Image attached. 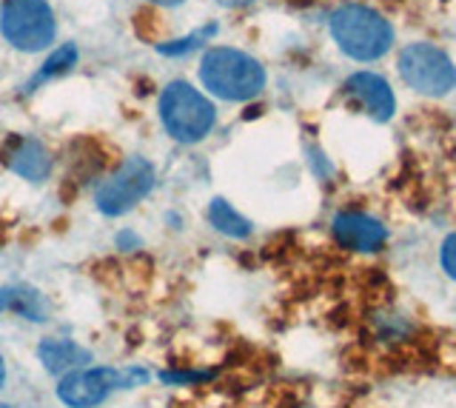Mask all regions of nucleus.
Here are the masks:
<instances>
[{
    "instance_id": "f257e3e1",
    "label": "nucleus",
    "mask_w": 456,
    "mask_h": 408,
    "mask_svg": "<svg viewBox=\"0 0 456 408\" xmlns=\"http://www.w3.org/2000/svg\"><path fill=\"white\" fill-rule=\"evenodd\" d=\"M200 80L220 101L242 103L265 89V69L260 66V61H254L246 52L217 46L203 54Z\"/></svg>"
},
{
    "instance_id": "f03ea898",
    "label": "nucleus",
    "mask_w": 456,
    "mask_h": 408,
    "mask_svg": "<svg viewBox=\"0 0 456 408\" xmlns=\"http://www.w3.org/2000/svg\"><path fill=\"white\" fill-rule=\"evenodd\" d=\"M331 35L337 46L354 61H377L394 44V29L379 12L368 6H342L331 15Z\"/></svg>"
},
{
    "instance_id": "7ed1b4c3",
    "label": "nucleus",
    "mask_w": 456,
    "mask_h": 408,
    "mask_svg": "<svg viewBox=\"0 0 456 408\" xmlns=\"http://www.w3.org/2000/svg\"><path fill=\"white\" fill-rule=\"evenodd\" d=\"M160 120L168 137H175L177 143H197L214 129L217 111L203 92L175 80L160 94Z\"/></svg>"
},
{
    "instance_id": "20e7f679",
    "label": "nucleus",
    "mask_w": 456,
    "mask_h": 408,
    "mask_svg": "<svg viewBox=\"0 0 456 408\" xmlns=\"http://www.w3.org/2000/svg\"><path fill=\"white\" fill-rule=\"evenodd\" d=\"M149 374L142 369H77L57 383V400L69 408H94L103 400H109L114 391L134 388L137 383H146Z\"/></svg>"
},
{
    "instance_id": "39448f33",
    "label": "nucleus",
    "mask_w": 456,
    "mask_h": 408,
    "mask_svg": "<svg viewBox=\"0 0 456 408\" xmlns=\"http://www.w3.org/2000/svg\"><path fill=\"white\" fill-rule=\"evenodd\" d=\"M0 29L14 49L37 52L54 40V15L46 0H6L0 9Z\"/></svg>"
},
{
    "instance_id": "423d86ee",
    "label": "nucleus",
    "mask_w": 456,
    "mask_h": 408,
    "mask_svg": "<svg viewBox=\"0 0 456 408\" xmlns=\"http://www.w3.org/2000/svg\"><path fill=\"white\" fill-rule=\"evenodd\" d=\"M399 75L413 92L442 97L456 86V66L431 44H411L399 52Z\"/></svg>"
},
{
    "instance_id": "0eeeda50",
    "label": "nucleus",
    "mask_w": 456,
    "mask_h": 408,
    "mask_svg": "<svg viewBox=\"0 0 456 408\" xmlns=\"http://www.w3.org/2000/svg\"><path fill=\"white\" fill-rule=\"evenodd\" d=\"M154 166L146 158H128L118 172H114L103 186L97 189L94 203L106 217H120L146 200L154 189Z\"/></svg>"
},
{
    "instance_id": "6e6552de",
    "label": "nucleus",
    "mask_w": 456,
    "mask_h": 408,
    "mask_svg": "<svg viewBox=\"0 0 456 408\" xmlns=\"http://www.w3.org/2000/svg\"><path fill=\"white\" fill-rule=\"evenodd\" d=\"M334 241L348 251H379L388 241V229L382 226L377 217L362 212H339L331 223Z\"/></svg>"
},
{
    "instance_id": "1a4fd4ad",
    "label": "nucleus",
    "mask_w": 456,
    "mask_h": 408,
    "mask_svg": "<svg viewBox=\"0 0 456 408\" xmlns=\"http://www.w3.org/2000/svg\"><path fill=\"white\" fill-rule=\"evenodd\" d=\"M346 92L360 103L370 118L385 123L394 118L396 111V97L394 89L388 86V80L374 75V72H356L346 80Z\"/></svg>"
},
{
    "instance_id": "9d476101",
    "label": "nucleus",
    "mask_w": 456,
    "mask_h": 408,
    "mask_svg": "<svg viewBox=\"0 0 456 408\" xmlns=\"http://www.w3.org/2000/svg\"><path fill=\"white\" fill-rule=\"evenodd\" d=\"M6 163H9V168L14 175H20L23 180H32V183L46 180L49 172H52L49 151L35 137H18V140H14L9 154H6Z\"/></svg>"
},
{
    "instance_id": "9b49d317",
    "label": "nucleus",
    "mask_w": 456,
    "mask_h": 408,
    "mask_svg": "<svg viewBox=\"0 0 456 408\" xmlns=\"http://www.w3.org/2000/svg\"><path fill=\"white\" fill-rule=\"evenodd\" d=\"M37 357L43 369L57 377H66L77 369H89L92 363V355L83 346H77L75 340H57V337H49V340L37 346Z\"/></svg>"
},
{
    "instance_id": "f8f14e48",
    "label": "nucleus",
    "mask_w": 456,
    "mask_h": 408,
    "mask_svg": "<svg viewBox=\"0 0 456 408\" xmlns=\"http://www.w3.org/2000/svg\"><path fill=\"white\" fill-rule=\"evenodd\" d=\"M6 312H14L32 322H43L49 317V303L43 300V294L37 289L6 286Z\"/></svg>"
},
{
    "instance_id": "ddd939ff",
    "label": "nucleus",
    "mask_w": 456,
    "mask_h": 408,
    "mask_svg": "<svg viewBox=\"0 0 456 408\" xmlns=\"http://www.w3.org/2000/svg\"><path fill=\"white\" fill-rule=\"evenodd\" d=\"M208 220H211V226L217 229L220 234L234 237V241H242V237L251 234V223L242 217L232 203L223 200V197L211 200V206H208Z\"/></svg>"
},
{
    "instance_id": "4468645a",
    "label": "nucleus",
    "mask_w": 456,
    "mask_h": 408,
    "mask_svg": "<svg viewBox=\"0 0 456 408\" xmlns=\"http://www.w3.org/2000/svg\"><path fill=\"white\" fill-rule=\"evenodd\" d=\"M77 63V46L75 44H66V46H61L57 49L52 58L43 63V69L40 72L28 80V86H26V92H32L35 86H40V83H46V80H52V78H57V75H66L71 66Z\"/></svg>"
},
{
    "instance_id": "2eb2a0df",
    "label": "nucleus",
    "mask_w": 456,
    "mask_h": 408,
    "mask_svg": "<svg viewBox=\"0 0 456 408\" xmlns=\"http://www.w3.org/2000/svg\"><path fill=\"white\" fill-rule=\"evenodd\" d=\"M214 32H217V26H206V29H200L197 35L185 37V40H177V44H171V46H157V52H160V54H183V52H191L194 46H200Z\"/></svg>"
},
{
    "instance_id": "dca6fc26",
    "label": "nucleus",
    "mask_w": 456,
    "mask_h": 408,
    "mask_svg": "<svg viewBox=\"0 0 456 408\" xmlns=\"http://www.w3.org/2000/svg\"><path fill=\"white\" fill-rule=\"evenodd\" d=\"M439 263L445 274L451 280H456V232L445 237V243H442V251H439Z\"/></svg>"
},
{
    "instance_id": "f3484780",
    "label": "nucleus",
    "mask_w": 456,
    "mask_h": 408,
    "mask_svg": "<svg viewBox=\"0 0 456 408\" xmlns=\"http://www.w3.org/2000/svg\"><path fill=\"white\" fill-rule=\"evenodd\" d=\"M220 6H232V9H237V6H246V4H251V0H217Z\"/></svg>"
},
{
    "instance_id": "a211bd4d",
    "label": "nucleus",
    "mask_w": 456,
    "mask_h": 408,
    "mask_svg": "<svg viewBox=\"0 0 456 408\" xmlns=\"http://www.w3.org/2000/svg\"><path fill=\"white\" fill-rule=\"evenodd\" d=\"M4 383H6V360L0 355V388H4Z\"/></svg>"
},
{
    "instance_id": "6ab92c4d",
    "label": "nucleus",
    "mask_w": 456,
    "mask_h": 408,
    "mask_svg": "<svg viewBox=\"0 0 456 408\" xmlns=\"http://www.w3.org/2000/svg\"><path fill=\"white\" fill-rule=\"evenodd\" d=\"M151 4H157V6H180L183 0H151Z\"/></svg>"
},
{
    "instance_id": "aec40b11",
    "label": "nucleus",
    "mask_w": 456,
    "mask_h": 408,
    "mask_svg": "<svg viewBox=\"0 0 456 408\" xmlns=\"http://www.w3.org/2000/svg\"><path fill=\"white\" fill-rule=\"evenodd\" d=\"M6 312V289H0V314Z\"/></svg>"
},
{
    "instance_id": "412c9836",
    "label": "nucleus",
    "mask_w": 456,
    "mask_h": 408,
    "mask_svg": "<svg viewBox=\"0 0 456 408\" xmlns=\"http://www.w3.org/2000/svg\"><path fill=\"white\" fill-rule=\"evenodd\" d=\"M0 408H12V405H4V403H0Z\"/></svg>"
}]
</instances>
